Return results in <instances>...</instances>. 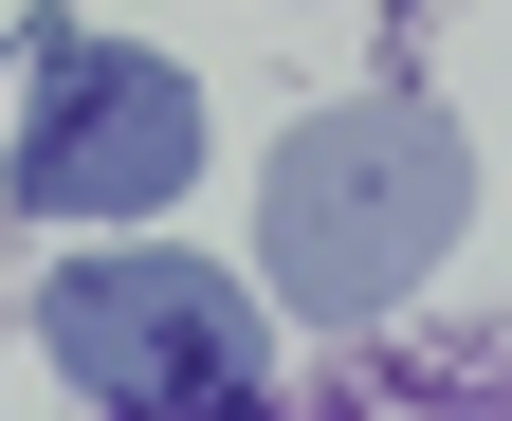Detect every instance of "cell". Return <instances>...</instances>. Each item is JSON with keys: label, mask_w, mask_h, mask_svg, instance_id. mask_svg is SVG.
I'll use <instances>...</instances> for the list:
<instances>
[{"label": "cell", "mask_w": 512, "mask_h": 421, "mask_svg": "<svg viewBox=\"0 0 512 421\" xmlns=\"http://www.w3.org/2000/svg\"><path fill=\"white\" fill-rule=\"evenodd\" d=\"M458 220H476V147H458V110H421V92H348V110H311V129H275V165H256V275H275V312H311V330L403 312V293L458 257Z\"/></svg>", "instance_id": "1"}, {"label": "cell", "mask_w": 512, "mask_h": 421, "mask_svg": "<svg viewBox=\"0 0 512 421\" xmlns=\"http://www.w3.org/2000/svg\"><path fill=\"white\" fill-rule=\"evenodd\" d=\"M37 348L92 421H238L256 403V293L183 238H110L37 293Z\"/></svg>", "instance_id": "2"}, {"label": "cell", "mask_w": 512, "mask_h": 421, "mask_svg": "<svg viewBox=\"0 0 512 421\" xmlns=\"http://www.w3.org/2000/svg\"><path fill=\"white\" fill-rule=\"evenodd\" d=\"M37 129H19V220H165L202 184V74L147 37L37 19Z\"/></svg>", "instance_id": "3"}, {"label": "cell", "mask_w": 512, "mask_h": 421, "mask_svg": "<svg viewBox=\"0 0 512 421\" xmlns=\"http://www.w3.org/2000/svg\"><path fill=\"white\" fill-rule=\"evenodd\" d=\"M0 55H19V37H0Z\"/></svg>", "instance_id": "4"}]
</instances>
